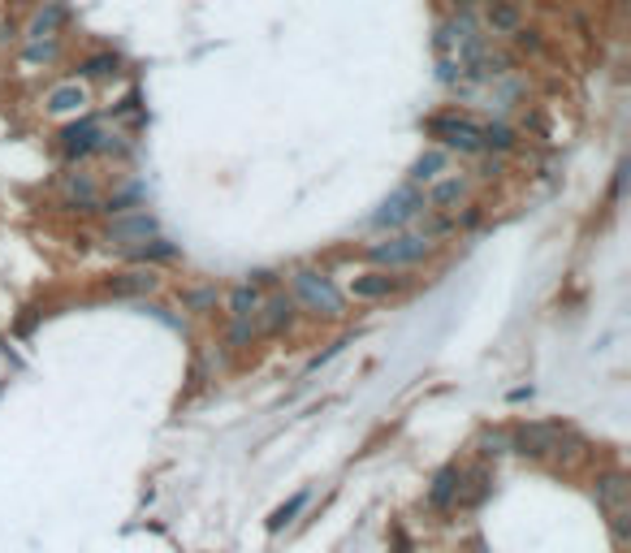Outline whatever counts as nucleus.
Masks as SVG:
<instances>
[{
  "label": "nucleus",
  "instance_id": "nucleus-1",
  "mask_svg": "<svg viewBox=\"0 0 631 553\" xmlns=\"http://www.w3.org/2000/svg\"><path fill=\"white\" fill-rule=\"evenodd\" d=\"M424 130L446 147H459V151H484V126L463 113H437L424 121Z\"/></svg>",
  "mask_w": 631,
  "mask_h": 553
},
{
  "label": "nucleus",
  "instance_id": "nucleus-2",
  "mask_svg": "<svg viewBox=\"0 0 631 553\" xmlns=\"http://www.w3.org/2000/svg\"><path fill=\"white\" fill-rule=\"evenodd\" d=\"M597 506L605 510V519L615 527L618 540H627V519H631V485L627 475H605L597 485Z\"/></svg>",
  "mask_w": 631,
  "mask_h": 553
},
{
  "label": "nucleus",
  "instance_id": "nucleus-3",
  "mask_svg": "<svg viewBox=\"0 0 631 553\" xmlns=\"http://www.w3.org/2000/svg\"><path fill=\"white\" fill-rule=\"evenodd\" d=\"M563 441H566L563 423H519L515 437H511V450H519L528 458H545L553 450H563Z\"/></svg>",
  "mask_w": 631,
  "mask_h": 553
},
{
  "label": "nucleus",
  "instance_id": "nucleus-4",
  "mask_svg": "<svg viewBox=\"0 0 631 553\" xmlns=\"http://www.w3.org/2000/svg\"><path fill=\"white\" fill-rule=\"evenodd\" d=\"M295 294H299L303 303L312 311H325V316H342V294H337V286H333L329 276L312 273V268H303V273H295Z\"/></svg>",
  "mask_w": 631,
  "mask_h": 553
},
{
  "label": "nucleus",
  "instance_id": "nucleus-5",
  "mask_svg": "<svg viewBox=\"0 0 631 553\" xmlns=\"http://www.w3.org/2000/svg\"><path fill=\"white\" fill-rule=\"evenodd\" d=\"M377 264H389V268H407V264H419L429 256V238L419 234H407V238H389V243H377L367 251Z\"/></svg>",
  "mask_w": 631,
  "mask_h": 553
},
{
  "label": "nucleus",
  "instance_id": "nucleus-6",
  "mask_svg": "<svg viewBox=\"0 0 631 553\" xmlns=\"http://www.w3.org/2000/svg\"><path fill=\"white\" fill-rule=\"evenodd\" d=\"M419 208H424V195H419L416 186H402L398 195H389V199H385V208L377 212V216H372V225H377V229L407 225V221H411V216H416Z\"/></svg>",
  "mask_w": 631,
  "mask_h": 553
},
{
  "label": "nucleus",
  "instance_id": "nucleus-7",
  "mask_svg": "<svg viewBox=\"0 0 631 553\" xmlns=\"http://www.w3.org/2000/svg\"><path fill=\"white\" fill-rule=\"evenodd\" d=\"M148 238H156V221H151L148 212H134V216H117L113 225H109V243L113 246H139L148 243Z\"/></svg>",
  "mask_w": 631,
  "mask_h": 553
},
{
  "label": "nucleus",
  "instance_id": "nucleus-8",
  "mask_svg": "<svg viewBox=\"0 0 631 553\" xmlns=\"http://www.w3.org/2000/svg\"><path fill=\"white\" fill-rule=\"evenodd\" d=\"M484 17H489V31L493 35H511V31H519V22H523L515 0H489V14Z\"/></svg>",
  "mask_w": 631,
  "mask_h": 553
},
{
  "label": "nucleus",
  "instance_id": "nucleus-9",
  "mask_svg": "<svg viewBox=\"0 0 631 553\" xmlns=\"http://www.w3.org/2000/svg\"><path fill=\"white\" fill-rule=\"evenodd\" d=\"M100 147V126L96 121H83V126H69L66 130V151L69 156H87Z\"/></svg>",
  "mask_w": 631,
  "mask_h": 553
},
{
  "label": "nucleus",
  "instance_id": "nucleus-10",
  "mask_svg": "<svg viewBox=\"0 0 631 553\" xmlns=\"http://www.w3.org/2000/svg\"><path fill=\"white\" fill-rule=\"evenodd\" d=\"M290 316H295V298H285V294H277V298H268V303H264L260 329H264V333H277L282 325H290Z\"/></svg>",
  "mask_w": 631,
  "mask_h": 553
},
{
  "label": "nucleus",
  "instance_id": "nucleus-11",
  "mask_svg": "<svg viewBox=\"0 0 631 553\" xmlns=\"http://www.w3.org/2000/svg\"><path fill=\"white\" fill-rule=\"evenodd\" d=\"M454 493H459V472H454V467H441L437 480H432V488H429V502L437 506V510H446V506L454 502Z\"/></svg>",
  "mask_w": 631,
  "mask_h": 553
},
{
  "label": "nucleus",
  "instance_id": "nucleus-12",
  "mask_svg": "<svg viewBox=\"0 0 631 553\" xmlns=\"http://www.w3.org/2000/svg\"><path fill=\"white\" fill-rule=\"evenodd\" d=\"M355 298H385V294L394 290V276H385V273H364V276H355Z\"/></svg>",
  "mask_w": 631,
  "mask_h": 553
},
{
  "label": "nucleus",
  "instance_id": "nucleus-13",
  "mask_svg": "<svg viewBox=\"0 0 631 553\" xmlns=\"http://www.w3.org/2000/svg\"><path fill=\"white\" fill-rule=\"evenodd\" d=\"M260 311V290L255 286H238V290L230 294V316L233 320H251Z\"/></svg>",
  "mask_w": 631,
  "mask_h": 553
},
{
  "label": "nucleus",
  "instance_id": "nucleus-14",
  "mask_svg": "<svg viewBox=\"0 0 631 553\" xmlns=\"http://www.w3.org/2000/svg\"><path fill=\"white\" fill-rule=\"evenodd\" d=\"M87 104V96H83V87H57L48 96V109L52 113H78Z\"/></svg>",
  "mask_w": 631,
  "mask_h": 553
},
{
  "label": "nucleus",
  "instance_id": "nucleus-15",
  "mask_svg": "<svg viewBox=\"0 0 631 553\" xmlns=\"http://www.w3.org/2000/svg\"><path fill=\"white\" fill-rule=\"evenodd\" d=\"M113 294H143V290H156V276L151 273H126V276H113L109 281Z\"/></svg>",
  "mask_w": 631,
  "mask_h": 553
},
{
  "label": "nucleus",
  "instance_id": "nucleus-16",
  "mask_svg": "<svg viewBox=\"0 0 631 553\" xmlns=\"http://www.w3.org/2000/svg\"><path fill=\"white\" fill-rule=\"evenodd\" d=\"M463 191H467V182H463V178H446V182H437V186H432L429 203H432V208H446V203H459V199H463Z\"/></svg>",
  "mask_w": 631,
  "mask_h": 553
},
{
  "label": "nucleus",
  "instance_id": "nucleus-17",
  "mask_svg": "<svg viewBox=\"0 0 631 553\" xmlns=\"http://www.w3.org/2000/svg\"><path fill=\"white\" fill-rule=\"evenodd\" d=\"M61 17H66V14H61V5H57V0H48V9H44V14H39V17L31 22V35H35V39H44V35H57Z\"/></svg>",
  "mask_w": 631,
  "mask_h": 553
},
{
  "label": "nucleus",
  "instance_id": "nucleus-18",
  "mask_svg": "<svg viewBox=\"0 0 631 553\" xmlns=\"http://www.w3.org/2000/svg\"><path fill=\"white\" fill-rule=\"evenodd\" d=\"M441 169H446V151H424V156L416 161V173H411V178H416V182H432Z\"/></svg>",
  "mask_w": 631,
  "mask_h": 553
},
{
  "label": "nucleus",
  "instance_id": "nucleus-19",
  "mask_svg": "<svg viewBox=\"0 0 631 553\" xmlns=\"http://www.w3.org/2000/svg\"><path fill=\"white\" fill-rule=\"evenodd\" d=\"M303 506H307V493H299V497H290L285 506H277V510H273V519H268V532H282V527L299 515Z\"/></svg>",
  "mask_w": 631,
  "mask_h": 553
},
{
  "label": "nucleus",
  "instance_id": "nucleus-20",
  "mask_svg": "<svg viewBox=\"0 0 631 553\" xmlns=\"http://www.w3.org/2000/svg\"><path fill=\"white\" fill-rule=\"evenodd\" d=\"M511 143H515V134L506 130V126H484V147H502L506 151Z\"/></svg>",
  "mask_w": 631,
  "mask_h": 553
},
{
  "label": "nucleus",
  "instance_id": "nucleus-21",
  "mask_svg": "<svg viewBox=\"0 0 631 553\" xmlns=\"http://www.w3.org/2000/svg\"><path fill=\"white\" fill-rule=\"evenodd\" d=\"M109 69H117L113 57H91V61L83 66V74H91V78H100V74H109Z\"/></svg>",
  "mask_w": 631,
  "mask_h": 553
},
{
  "label": "nucleus",
  "instance_id": "nucleus-22",
  "mask_svg": "<svg viewBox=\"0 0 631 553\" xmlns=\"http://www.w3.org/2000/svg\"><path fill=\"white\" fill-rule=\"evenodd\" d=\"M52 52H57L52 44H39V39H35L31 48H26V61H52Z\"/></svg>",
  "mask_w": 631,
  "mask_h": 553
},
{
  "label": "nucleus",
  "instance_id": "nucleus-23",
  "mask_svg": "<svg viewBox=\"0 0 631 553\" xmlns=\"http://www.w3.org/2000/svg\"><path fill=\"white\" fill-rule=\"evenodd\" d=\"M463 5H481V0H463Z\"/></svg>",
  "mask_w": 631,
  "mask_h": 553
}]
</instances>
